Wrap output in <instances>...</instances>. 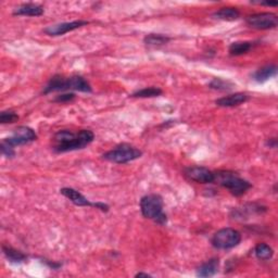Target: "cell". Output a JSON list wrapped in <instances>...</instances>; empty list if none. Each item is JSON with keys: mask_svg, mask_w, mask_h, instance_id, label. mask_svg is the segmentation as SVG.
Segmentation results:
<instances>
[{"mask_svg": "<svg viewBox=\"0 0 278 278\" xmlns=\"http://www.w3.org/2000/svg\"><path fill=\"white\" fill-rule=\"evenodd\" d=\"M95 139V134L90 129H81L74 133L69 129H61L52 137L51 148L55 153H64L84 149Z\"/></svg>", "mask_w": 278, "mask_h": 278, "instance_id": "6da1fadb", "label": "cell"}, {"mask_svg": "<svg viewBox=\"0 0 278 278\" xmlns=\"http://www.w3.org/2000/svg\"><path fill=\"white\" fill-rule=\"evenodd\" d=\"M70 90H75L81 92H91L92 88L89 83L81 75L64 77L57 74V75H54L50 78L48 84L44 88L43 94L48 95L54 91H70Z\"/></svg>", "mask_w": 278, "mask_h": 278, "instance_id": "7a4b0ae2", "label": "cell"}, {"mask_svg": "<svg viewBox=\"0 0 278 278\" xmlns=\"http://www.w3.org/2000/svg\"><path fill=\"white\" fill-rule=\"evenodd\" d=\"M213 183L227 189L235 197L244 196L252 187L251 183L240 177L239 174L228 170H220L214 172V182Z\"/></svg>", "mask_w": 278, "mask_h": 278, "instance_id": "3957f363", "label": "cell"}, {"mask_svg": "<svg viewBox=\"0 0 278 278\" xmlns=\"http://www.w3.org/2000/svg\"><path fill=\"white\" fill-rule=\"evenodd\" d=\"M163 208L164 202L160 194H146L141 199V211L143 216L162 226L168 223V215L164 213Z\"/></svg>", "mask_w": 278, "mask_h": 278, "instance_id": "277c9868", "label": "cell"}, {"mask_svg": "<svg viewBox=\"0 0 278 278\" xmlns=\"http://www.w3.org/2000/svg\"><path fill=\"white\" fill-rule=\"evenodd\" d=\"M143 151L138 148L129 144H120L115 146L112 150L106 152L103 159L115 164H126L142 157Z\"/></svg>", "mask_w": 278, "mask_h": 278, "instance_id": "5b68a950", "label": "cell"}, {"mask_svg": "<svg viewBox=\"0 0 278 278\" xmlns=\"http://www.w3.org/2000/svg\"><path fill=\"white\" fill-rule=\"evenodd\" d=\"M242 242V234L235 228H222L211 238V245L217 250H229Z\"/></svg>", "mask_w": 278, "mask_h": 278, "instance_id": "8992f818", "label": "cell"}, {"mask_svg": "<svg viewBox=\"0 0 278 278\" xmlns=\"http://www.w3.org/2000/svg\"><path fill=\"white\" fill-rule=\"evenodd\" d=\"M60 193L63 194L64 197L68 198L73 205H75L77 207H91L100 210L101 212L107 213L110 209V207L107 205V203L104 202H91L88 200L84 194H82L78 190L70 188V187H64L60 189Z\"/></svg>", "mask_w": 278, "mask_h": 278, "instance_id": "52a82bcc", "label": "cell"}, {"mask_svg": "<svg viewBox=\"0 0 278 278\" xmlns=\"http://www.w3.org/2000/svg\"><path fill=\"white\" fill-rule=\"evenodd\" d=\"M246 22L251 29L266 31L275 29L278 24V17L272 12H261L248 15L246 17Z\"/></svg>", "mask_w": 278, "mask_h": 278, "instance_id": "ba28073f", "label": "cell"}, {"mask_svg": "<svg viewBox=\"0 0 278 278\" xmlns=\"http://www.w3.org/2000/svg\"><path fill=\"white\" fill-rule=\"evenodd\" d=\"M37 138H38V136H37L36 132L33 128L29 126H18L14 129L10 137L4 138L3 141L10 145L11 147L15 148L31 144L37 141Z\"/></svg>", "mask_w": 278, "mask_h": 278, "instance_id": "9c48e42d", "label": "cell"}, {"mask_svg": "<svg viewBox=\"0 0 278 278\" xmlns=\"http://www.w3.org/2000/svg\"><path fill=\"white\" fill-rule=\"evenodd\" d=\"M184 175L189 181L198 184H212L214 182V172L209 170L206 166H188L184 170Z\"/></svg>", "mask_w": 278, "mask_h": 278, "instance_id": "30bf717a", "label": "cell"}, {"mask_svg": "<svg viewBox=\"0 0 278 278\" xmlns=\"http://www.w3.org/2000/svg\"><path fill=\"white\" fill-rule=\"evenodd\" d=\"M89 22L85 20H77V21H72V22H63L59 24H54L50 25L48 27H46L44 30V33L48 36L52 37H57V36H62L67 33H70L72 31H75L80 27H83L87 25Z\"/></svg>", "mask_w": 278, "mask_h": 278, "instance_id": "8fae6325", "label": "cell"}, {"mask_svg": "<svg viewBox=\"0 0 278 278\" xmlns=\"http://www.w3.org/2000/svg\"><path fill=\"white\" fill-rule=\"evenodd\" d=\"M249 99L250 96L246 92H235L215 100V105L222 108H233L246 104Z\"/></svg>", "mask_w": 278, "mask_h": 278, "instance_id": "7c38bea8", "label": "cell"}, {"mask_svg": "<svg viewBox=\"0 0 278 278\" xmlns=\"http://www.w3.org/2000/svg\"><path fill=\"white\" fill-rule=\"evenodd\" d=\"M267 211V208L259 205V203H248V205L244 206L243 208H238L233 210L231 212V216L233 219H242L245 213H247L246 219H248L249 215H253V214H262V213H265Z\"/></svg>", "mask_w": 278, "mask_h": 278, "instance_id": "4fadbf2b", "label": "cell"}, {"mask_svg": "<svg viewBox=\"0 0 278 278\" xmlns=\"http://www.w3.org/2000/svg\"><path fill=\"white\" fill-rule=\"evenodd\" d=\"M44 14V7L38 4H22L14 9L13 15L23 16H41Z\"/></svg>", "mask_w": 278, "mask_h": 278, "instance_id": "5bb4252c", "label": "cell"}, {"mask_svg": "<svg viewBox=\"0 0 278 278\" xmlns=\"http://www.w3.org/2000/svg\"><path fill=\"white\" fill-rule=\"evenodd\" d=\"M220 260L216 257H212L209 261L202 263L197 268V276L198 277H212L219 272Z\"/></svg>", "mask_w": 278, "mask_h": 278, "instance_id": "9a60e30c", "label": "cell"}, {"mask_svg": "<svg viewBox=\"0 0 278 278\" xmlns=\"http://www.w3.org/2000/svg\"><path fill=\"white\" fill-rule=\"evenodd\" d=\"M277 75V67L275 64H268V66L262 67L256 70L252 74V80L256 83H265Z\"/></svg>", "mask_w": 278, "mask_h": 278, "instance_id": "2e32d148", "label": "cell"}, {"mask_svg": "<svg viewBox=\"0 0 278 278\" xmlns=\"http://www.w3.org/2000/svg\"><path fill=\"white\" fill-rule=\"evenodd\" d=\"M212 16L216 18V20H221V21H236L240 17V12L237 8H233V7H224L221 8L220 10H217L216 12H214L212 14Z\"/></svg>", "mask_w": 278, "mask_h": 278, "instance_id": "e0dca14e", "label": "cell"}, {"mask_svg": "<svg viewBox=\"0 0 278 278\" xmlns=\"http://www.w3.org/2000/svg\"><path fill=\"white\" fill-rule=\"evenodd\" d=\"M3 252L5 256L7 257V260L11 263L17 264V263H24L27 261V256L25 253L21 252L20 250H16L10 246H3Z\"/></svg>", "mask_w": 278, "mask_h": 278, "instance_id": "ac0fdd59", "label": "cell"}, {"mask_svg": "<svg viewBox=\"0 0 278 278\" xmlns=\"http://www.w3.org/2000/svg\"><path fill=\"white\" fill-rule=\"evenodd\" d=\"M253 43L252 42H235L230 44L228 52L233 57H238V55H243L248 53L250 50L253 48Z\"/></svg>", "mask_w": 278, "mask_h": 278, "instance_id": "d6986e66", "label": "cell"}, {"mask_svg": "<svg viewBox=\"0 0 278 278\" xmlns=\"http://www.w3.org/2000/svg\"><path fill=\"white\" fill-rule=\"evenodd\" d=\"M171 41V37L162 34H149L144 38V43L150 47H160Z\"/></svg>", "mask_w": 278, "mask_h": 278, "instance_id": "ffe728a7", "label": "cell"}, {"mask_svg": "<svg viewBox=\"0 0 278 278\" xmlns=\"http://www.w3.org/2000/svg\"><path fill=\"white\" fill-rule=\"evenodd\" d=\"M255 256L261 261H270L274 255V250L267 244H257L254 248Z\"/></svg>", "mask_w": 278, "mask_h": 278, "instance_id": "44dd1931", "label": "cell"}, {"mask_svg": "<svg viewBox=\"0 0 278 278\" xmlns=\"http://www.w3.org/2000/svg\"><path fill=\"white\" fill-rule=\"evenodd\" d=\"M163 94V91L159 87H146L141 90H137L131 95L132 98H154L159 97Z\"/></svg>", "mask_w": 278, "mask_h": 278, "instance_id": "7402d4cb", "label": "cell"}, {"mask_svg": "<svg viewBox=\"0 0 278 278\" xmlns=\"http://www.w3.org/2000/svg\"><path fill=\"white\" fill-rule=\"evenodd\" d=\"M235 87V85L233 83L227 81V80H223L221 77H215L213 78L210 83H209V88L214 89V90H219V91H229Z\"/></svg>", "mask_w": 278, "mask_h": 278, "instance_id": "603a6c76", "label": "cell"}, {"mask_svg": "<svg viewBox=\"0 0 278 278\" xmlns=\"http://www.w3.org/2000/svg\"><path fill=\"white\" fill-rule=\"evenodd\" d=\"M18 120V115L11 110H6L0 113V123L2 124H12Z\"/></svg>", "mask_w": 278, "mask_h": 278, "instance_id": "cb8c5ba5", "label": "cell"}, {"mask_svg": "<svg viewBox=\"0 0 278 278\" xmlns=\"http://www.w3.org/2000/svg\"><path fill=\"white\" fill-rule=\"evenodd\" d=\"M0 151H2V154L4 156L8 157V159H11V157H13L15 155L14 148L4 141L2 142V144H0Z\"/></svg>", "mask_w": 278, "mask_h": 278, "instance_id": "d4e9b609", "label": "cell"}, {"mask_svg": "<svg viewBox=\"0 0 278 278\" xmlns=\"http://www.w3.org/2000/svg\"><path fill=\"white\" fill-rule=\"evenodd\" d=\"M75 94H73V92H67V94H61V95H58L55 96L53 101L54 103H58V104H66V103H70V101L75 99Z\"/></svg>", "mask_w": 278, "mask_h": 278, "instance_id": "484cf974", "label": "cell"}, {"mask_svg": "<svg viewBox=\"0 0 278 278\" xmlns=\"http://www.w3.org/2000/svg\"><path fill=\"white\" fill-rule=\"evenodd\" d=\"M43 263H45L47 266H49L51 270H59V268L62 266L61 263H57V262H53V261H49V260H46V259H43Z\"/></svg>", "mask_w": 278, "mask_h": 278, "instance_id": "4316f807", "label": "cell"}, {"mask_svg": "<svg viewBox=\"0 0 278 278\" xmlns=\"http://www.w3.org/2000/svg\"><path fill=\"white\" fill-rule=\"evenodd\" d=\"M265 145H266V147H268V148H273V149H275V148L277 147V139H276L275 137H273V138H268L267 141H266V143H265Z\"/></svg>", "mask_w": 278, "mask_h": 278, "instance_id": "83f0119b", "label": "cell"}, {"mask_svg": "<svg viewBox=\"0 0 278 278\" xmlns=\"http://www.w3.org/2000/svg\"><path fill=\"white\" fill-rule=\"evenodd\" d=\"M256 4L261 5V6H267V7H276V6H278L277 2H259Z\"/></svg>", "mask_w": 278, "mask_h": 278, "instance_id": "f1b7e54d", "label": "cell"}, {"mask_svg": "<svg viewBox=\"0 0 278 278\" xmlns=\"http://www.w3.org/2000/svg\"><path fill=\"white\" fill-rule=\"evenodd\" d=\"M135 277H151L150 274H148V273H143V272H139L135 275Z\"/></svg>", "mask_w": 278, "mask_h": 278, "instance_id": "f546056e", "label": "cell"}]
</instances>
